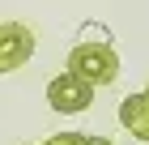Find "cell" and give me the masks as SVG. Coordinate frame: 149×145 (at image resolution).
<instances>
[{
    "label": "cell",
    "instance_id": "cell-1",
    "mask_svg": "<svg viewBox=\"0 0 149 145\" xmlns=\"http://www.w3.org/2000/svg\"><path fill=\"white\" fill-rule=\"evenodd\" d=\"M64 73H72L77 81H85L94 90H102L119 77V56H115L111 43H77L68 51V68Z\"/></svg>",
    "mask_w": 149,
    "mask_h": 145
},
{
    "label": "cell",
    "instance_id": "cell-2",
    "mask_svg": "<svg viewBox=\"0 0 149 145\" xmlns=\"http://www.w3.org/2000/svg\"><path fill=\"white\" fill-rule=\"evenodd\" d=\"M34 30L26 22H4L0 26V73H13V68H26V60L34 56Z\"/></svg>",
    "mask_w": 149,
    "mask_h": 145
},
{
    "label": "cell",
    "instance_id": "cell-3",
    "mask_svg": "<svg viewBox=\"0 0 149 145\" xmlns=\"http://www.w3.org/2000/svg\"><path fill=\"white\" fill-rule=\"evenodd\" d=\"M47 102H51V111H64V115H77L85 111L94 102V85L77 81L72 73H60V77L47 81Z\"/></svg>",
    "mask_w": 149,
    "mask_h": 145
},
{
    "label": "cell",
    "instance_id": "cell-4",
    "mask_svg": "<svg viewBox=\"0 0 149 145\" xmlns=\"http://www.w3.org/2000/svg\"><path fill=\"white\" fill-rule=\"evenodd\" d=\"M119 124L136 141H149V94H128L119 102Z\"/></svg>",
    "mask_w": 149,
    "mask_h": 145
},
{
    "label": "cell",
    "instance_id": "cell-5",
    "mask_svg": "<svg viewBox=\"0 0 149 145\" xmlns=\"http://www.w3.org/2000/svg\"><path fill=\"white\" fill-rule=\"evenodd\" d=\"M38 145H85V132H56V137H47Z\"/></svg>",
    "mask_w": 149,
    "mask_h": 145
},
{
    "label": "cell",
    "instance_id": "cell-6",
    "mask_svg": "<svg viewBox=\"0 0 149 145\" xmlns=\"http://www.w3.org/2000/svg\"><path fill=\"white\" fill-rule=\"evenodd\" d=\"M81 34H85L81 43H111V34H107V26H102V22H94V26H85V30H81Z\"/></svg>",
    "mask_w": 149,
    "mask_h": 145
},
{
    "label": "cell",
    "instance_id": "cell-7",
    "mask_svg": "<svg viewBox=\"0 0 149 145\" xmlns=\"http://www.w3.org/2000/svg\"><path fill=\"white\" fill-rule=\"evenodd\" d=\"M85 145H111L107 137H85Z\"/></svg>",
    "mask_w": 149,
    "mask_h": 145
},
{
    "label": "cell",
    "instance_id": "cell-8",
    "mask_svg": "<svg viewBox=\"0 0 149 145\" xmlns=\"http://www.w3.org/2000/svg\"><path fill=\"white\" fill-rule=\"evenodd\" d=\"M26 145H38V141H26Z\"/></svg>",
    "mask_w": 149,
    "mask_h": 145
},
{
    "label": "cell",
    "instance_id": "cell-9",
    "mask_svg": "<svg viewBox=\"0 0 149 145\" xmlns=\"http://www.w3.org/2000/svg\"><path fill=\"white\" fill-rule=\"evenodd\" d=\"M145 94H149V90H145Z\"/></svg>",
    "mask_w": 149,
    "mask_h": 145
}]
</instances>
